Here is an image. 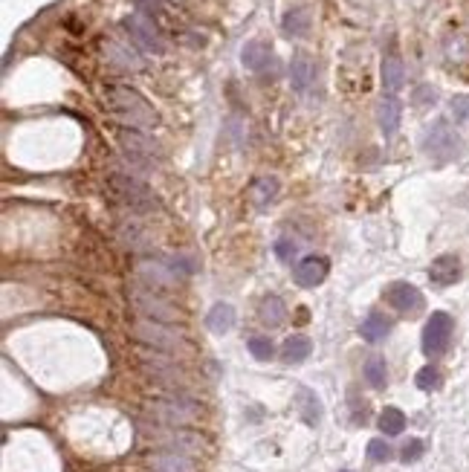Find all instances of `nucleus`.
<instances>
[{"label":"nucleus","mask_w":469,"mask_h":472,"mask_svg":"<svg viewBox=\"0 0 469 472\" xmlns=\"http://www.w3.org/2000/svg\"><path fill=\"white\" fill-rule=\"evenodd\" d=\"M105 107L122 119L125 125H131V127H154L157 125V113L154 107L148 105V99L134 90V88H127V84H110V88L105 90Z\"/></svg>","instance_id":"nucleus-1"},{"label":"nucleus","mask_w":469,"mask_h":472,"mask_svg":"<svg viewBox=\"0 0 469 472\" xmlns=\"http://www.w3.org/2000/svg\"><path fill=\"white\" fill-rule=\"evenodd\" d=\"M107 189H110L113 200H119L122 206H131L134 211H151L157 206L151 189L142 180L131 177V174H122V171H116V174L107 177Z\"/></svg>","instance_id":"nucleus-2"},{"label":"nucleus","mask_w":469,"mask_h":472,"mask_svg":"<svg viewBox=\"0 0 469 472\" xmlns=\"http://www.w3.org/2000/svg\"><path fill=\"white\" fill-rule=\"evenodd\" d=\"M148 411H151V417H154L157 423H162V426H183V429H186L189 423H194L197 414H200L197 403L189 400V397H183V394L157 397V400L148 403Z\"/></svg>","instance_id":"nucleus-3"},{"label":"nucleus","mask_w":469,"mask_h":472,"mask_svg":"<svg viewBox=\"0 0 469 472\" xmlns=\"http://www.w3.org/2000/svg\"><path fill=\"white\" fill-rule=\"evenodd\" d=\"M151 441L165 446V452H180V455H200L203 452V438L189 432L183 426H159L151 432Z\"/></svg>","instance_id":"nucleus-4"},{"label":"nucleus","mask_w":469,"mask_h":472,"mask_svg":"<svg viewBox=\"0 0 469 472\" xmlns=\"http://www.w3.org/2000/svg\"><path fill=\"white\" fill-rule=\"evenodd\" d=\"M423 151L429 154L432 159L446 162V159L460 154V140H458V134L452 131L446 122H435L429 131H426V137H423Z\"/></svg>","instance_id":"nucleus-5"},{"label":"nucleus","mask_w":469,"mask_h":472,"mask_svg":"<svg viewBox=\"0 0 469 472\" xmlns=\"http://www.w3.org/2000/svg\"><path fill=\"white\" fill-rule=\"evenodd\" d=\"M452 330H455V322L449 313L438 310L429 316L423 327V354L426 357H441L446 348H449V339H452Z\"/></svg>","instance_id":"nucleus-6"},{"label":"nucleus","mask_w":469,"mask_h":472,"mask_svg":"<svg viewBox=\"0 0 469 472\" xmlns=\"http://www.w3.org/2000/svg\"><path fill=\"white\" fill-rule=\"evenodd\" d=\"M134 333L139 342H145V345L151 348H159V351H174L183 345V333L174 330V327H168L162 322H154V319H139L134 325Z\"/></svg>","instance_id":"nucleus-7"},{"label":"nucleus","mask_w":469,"mask_h":472,"mask_svg":"<svg viewBox=\"0 0 469 472\" xmlns=\"http://www.w3.org/2000/svg\"><path fill=\"white\" fill-rule=\"evenodd\" d=\"M116 140H119L122 151L131 157V159H137V162H154V159H159V145L148 134L137 131V127H119Z\"/></svg>","instance_id":"nucleus-8"},{"label":"nucleus","mask_w":469,"mask_h":472,"mask_svg":"<svg viewBox=\"0 0 469 472\" xmlns=\"http://www.w3.org/2000/svg\"><path fill=\"white\" fill-rule=\"evenodd\" d=\"M134 298V308L139 310V316L145 319H154V322H174L180 313L172 302H165V298H159L154 290H145V287H137L131 293Z\"/></svg>","instance_id":"nucleus-9"},{"label":"nucleus","mask_w":469,"mask_h":472,"mask_svg":"<svg viewBox=\"0 0 469 472\" xmlns=\"http://www.w3.org/2000/svg\"><path fill=\"white\" fill-rule=\"evenodd\" d=\"M125 29L131 32V38L137 41V44H142L145 50H154V53H162V38H159V32H157V26H154V21L148 18V15H142V12H137V15H131L125 21Z\"/></svg>","instance_id":"nucleus-10"},{"label":"nucleus","mask_w":469,"mask_h":472,"mask_svg":"<svg viewBox=\"0 0 469 472\" xmlns=\"http://www.w3.org/2000/svg\"><path fill=\"white\" fill-rule=\"evenodd\" d=\"M386 298H389V305L400 313H417L423 308V295L414 284L409 281H394L389 290H386Z\"/></svg>","instance_id":"nucleus-11"},{"label":"nucleus","mask_w":469,"mask_h":472,"mask_svg":"<svg viewBox=\"0 0 469 472\" xmlns=\"http://www.w3.org/2000/svg\"><path fill=\"white\" fill-rule=\"evenodd\" d=\"M327 270H330V264H327V258H319V255H310V258H305L302 264L295 267V284L298 287H319L325 278H327Z\"/></svg>","instance_id":"nucleus-12"},{"label":"nucleus","mask_w":469,"mask_h":472,"mask_svg":"<svg viewBox=\"0 0 469 472\" xmlns=\"http://www.w3.org/2000/svg\"><path fill=\"white\" fill-rule=\"evenodd\" d=\"M429 281L438 287H452L455 281H460V261L458 255H438L429 267Z\"/></svg>","instance_id":"nucleus-13"},{"label":"nucleus","mask_w":469,"mask_h":472,"mask_svg":"<svg viewBox=\"0 0 469 472\" xmlns=\"http://www.w3.org/2000/svg\"><path fill=\"white\" fill-rule=\"evenodd\" d=\"M400 119H403V105L397 96H386L376 107V122H379V131L386 134V140H391L400 127Z\"/></svg>","instance_id":"nucleus-14"},{"label":"nucleus","mask_w":469,"mask_h":472,"mask_svg":"<svg viewBox=\"0 0 469 472\" xmlns=\"http://www.w3.org/2000/svg\"><path fill=\"white\" fill-rule=\"evenodd\" d=\"M139 278L148 281V287H174L180 278H177V270H172L162 261H139Z\"/></svg>","instance_id":"nucleus-15"},{"label":"nucleus","mask_w":469,"mask_h":472,"mask_svg":"<svg viewBox=\"0 0 469 472\" xmlns=\"http://www.w3.org/2000/svg\"><path fill=\"white\" fill-rule=\"evenodd\" d=\"M313 78H316V64H313V58L305 56V53L293 56V61H290V84H293V88H295L298 93H305L310 84H313Z\"/></svg>","instance_id":"nucleus-16"},{"label":"nucleus","mask_w":469,"mask_h":472,"mask_svg":"<svg viewBox=\"0 0 469 472\" xmlns=\"http://www.w3.org/2000/svg\"><path fill=\"white\" fill-rule=\"evenodd\" d=\"M241 61H243L246 70L261 73V70L273 61V50H270L267 41H249V44L241 50Z\"/></svg>","instance_id":"nucleus-17"},{"label":"nucleus","mask_w":469,"mask_h":472,"mask_svg":"<svg viewBox=\"0 0 469 472\" xmlns=\"http://www.w3.org/2000/svg\"><path fill=\"white\" fill-rule=\"evenodd\" d=\"M154 472H197V463L191 461V455H180V452H162L157 458H151Z\"/></svg>","instance_id":"nucleus-18"},{"label":"nucleus","mask_w":469,"mask_h":472,"mask_svg":"<svg viewBox=\"0 0 469 472\" xmlns=\"http://www.w3.org/2000/svg\"><path fill=\"white\" fill-rule=\"evenodd\" d=\"M105 56H107L110 64H116L122 70H139L142 67V58L131 47L119 44V41H105Z\"/></svg>","instance_id":"nucleus-19"},{"label":"nucleus","mask_w":469,"mask_h":472,"mask_svg":"<svg viewBox=\"0 0 469 472\" xmlns=\"http://www.w3.org/2000/svg\"><path fill=\"white\" fill-rule=\"evenodd\" d=\"M232 325H235V308L226 305V302H218L215 308L209 310V316H206V327L211 333H229Z\"/></svg>","instance_id":"nucleus-20"},{"label":"nucleus","mask_w":469,"mask_h":472,"mask_svg":"<svg viewBox=\"0 0 469 472\" xmlns=\"http://www.w3.org/2000/svg\"><path fill=\"white\" fill-rule=\"evenodd\" d=\"M403 84H406V67L397 56H389L386 61H382V88L394 96Z\"/></svg>","instance_id":"nucleus-21"},{"label":"nucleus","mask_w":469,"mask_h":472,"mask_svg":"<svg viewBox=\"0 0 469 472\" xmlns=\"http://www.w3.org/2000/svg\"><path fill=\"white\" fill-rule=\"evenodd\" d=\"M310 351H313V342L307 339V336H290L287 342H284V348H281V360L284 362H290V365H295V362H305L307 357H310Z\"/></svg>","instance_id":"nucleus-22"},{"label":"nucleus","mask_w":469,"mask_h":472,"mask_svg":"<svg viewBox=\"0 0 469 472\" xmlns=\"http://www.w3.org/2000/svg\"><path fill=\"white\" fill-rule=\"evenodd\" d=\"M249 194H252L255 206L264 209V206H270V203L278 197V180H275V177H270V174H264V177H258V180L252 183Z\"/></svg>","instance_id":"nucleus-23"},{"label":"nucleus","mask_w":469,"mask_h":472,"mask_svg":"<svg viewBox=\"0 0 469 472\" xmlns=\"http://www.w3.org/2000/svg\"><path fill=\"white\" fill-rule=\"evenodd\" d=\"M258 316H261L264 325L275 327V325H281L287 319V308H284V302L278 295H264L261 305H258Z\"/></svg>","instance_id":"nucleus-24"},{"label":"nucleus","mask_w":469,"mask_h":472,"mask_svg":"<svg viewBox=\"0 0 469 472\" xmlns=\"http://www.w3.org/2000/svg\"><path fill=\"white\" fill-rule=\"evenodd\" d=\"M359 333H362V339H368V342H379V339H386V336L391 333V319H386L382 313H371V316L362 322Z\"/></svg>","instance_id":"nucleus-25"},{"label":"nucleus","mask_w":469,"mask_h":472,"mask_svg":"<svg viewBox=\"0 0 469 472\" xmlns=\"http://www.w3.org/2000/svg\"><path fill=\"white\" fill-rule=\"evenodd\" d=\"M365 374V382L371 385V389H386V382H389V368H386V360L382 357H371L362 368Z\"/></svg>","instance_id":"nucleus-26"},{"label":"nucleus","mask_w":469,"mask_h":472,"mask_svg":"<svg viewBox=\"0 0 469 472\" xmlns=\"http://www.w3.org/2000/svg\"><path fill=\"white\" fill-rule=\"evenodd\" d=\"M284 32L293 38H302L310 32V12L307 9H290L284 15Z\"/></svg>","instance_id":"nucleus-27"},{"label":"nucleus","mask_w":469,"mask_h":472,"mask_svg":"<svg viewBox=\"0 0 469 472\" xmlns=\"http://www.w3.org/2000/svg\"><path fill=\"white\" fill-rule=\"evenodd\" d=\"M403 429H406V414L394 406H389L386 411L379 414V432H386L389 438H397L403 435Z\"/></svg>","instance_id":"nucleus-28"},{"label":"nucleus","mask_w":469,"mask_h":472,"mask_svg":"<svg viewBox=\"0 0 469 472\" xmlns=\"http://www.w3.org/2000/svg\"><path fill=\"white\" fill-rule=\"evenodd\" d=\"M298 403H302V417H305V423L316 426L319 417H322V406H319L316 394H310L307 389H302V392H298Z\"/></svg>","instance_id":"nucleus-29"},{"label":"nucleus","mask_w":469,"mask_h":472,"mask_svg":"<svg viewBox=\"0 0 469 472\" xmlns=\"http://www.w3.org/2000/svg\"><path fill=\"white\" fill-rule=\"evenodd\" d=\"M414 382H417L420 392H438V389H441V371H438L435 365H426V368L417 371Z\"/></svg>","instance_id":"nucleus-30"},{"label":"nucleus","mask_w":469,"mask_h":472,"mask_svg":"<svg viewBox=\"0 0 469 472\" xmlns=\"http://www.w3.org/2000/svg\"><path fill=\"white\" fill-rule=\"evenodd\" d=\"M246 348H249V354H252L255 360H261V362H270V360H273V354H275L273 342H270L267 336H252Z\"/></svg>","instance_id":"nucleus-31"},{"label":"nucleus","mask_w":469,"mask_h":472,"mask_svg":"<svg viewBox=\"0 0 469 472\" xmlns=\"http://www.w3.org/2000/svg\"><path fill=\"white\" fill-rule=\"evenodd\" d=\"M122 238L131 249H145V243H148V235L142 232L139 224H122Z\"/></svg>","instance_id":"nucleus-32"},{"label":"nucleus","mask_w":469,"mask_h":472,"mask_svg":"<svg viewBox=\"0 0 469 472\" xmlns=\"http://www.w3.org/2000/svg\"><path fill=\"white\" fill-rule=\"evenodd\" d=\"M391 455H394L391 446L382 441V438H376V441L368 444V458H371L374 463H386V461H391Z\"/></svg>","instance_id":"nucleus-33"},{"label":"nucleus","mask_w":469,"mask_h":472,"mask_svg":"<svg viewBox=\"0 0 469 472\" xmlns=\"http://www.w3.org/2000/svg\"><path fill=\"white\" fill-rule=\"evenodd\" d=\"M423 441H417V438H411V441H406V446L400 449V458H403V463H414V461H420V455H423Z\"/></svg>","instance_id":"nucleus-34"},{"label":"nucleus","mask_w":469,"mask_h":472,"mask_svg":"<svg viewBox=\"0 0 469 472\" xmlns=\"http://www.w3.org/2000/svg\"><path fill=\"white\" fill-rule=\"evenodd\" d=\"M275 252H278V258H281V261H293V255L298 252V246H295V241L281 238V241L275 243Z\"/></svg>","instance_id":"nucleus-35"},{"label":"nucleus","mask_w":469,"mask_h":472,"mask_svg":"<svg viewBox=\"0 0 469 472\" xmlns=\"http://www.w3.org/2000/svg\"><path fill=\"white\" fill-rule=\"evenodd\" d=\"M452 116H455L458 122H463V119L469 116V96H463V99H455V102H452Z\"/></svg>","instance_id":"nucleus-36"},{"label":"nucleus","mask_w":469,"mask_h":472,"mask_svg":"<svg viewBox=\"0 0 469 472\" xmlns=\"http://www.w3.org/2000/svg\"><path fill=\"white\" fill-rule=\"evenodd\" d=\"M414 102H417V105L435 102V90H432V88H417V90H414Z\"/></svg>","instance_id":"nucleus-37"},{"label":"nucleus","mask_w":469,"mask_h":472,"mask_svg":"<svg viewBox=\"0 0 469 472\" xmlns=\"http://www.w3.org/2000/svg\"><path fill=\"white\" fill-rule=\"evenodd\" d=\"M342 472H348V469H342Z\"/></svg>","instance_id":"nucleus-38"}]
</instances>
